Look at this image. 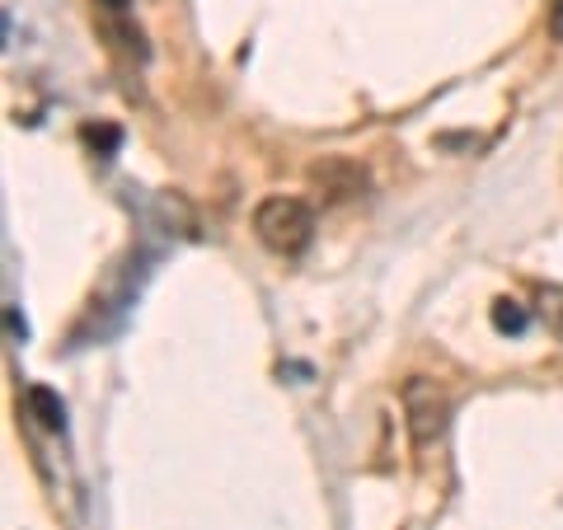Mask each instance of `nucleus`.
<instances>
[{"mask_svg": "<svg viewBox=\"0 0 563 530\" xmlns=\"http://www.w3.org/2000/svg\"><path fill=\"white\" fill-rule=\"evenodd\" d=\"M254 235L268 244L273 254L296 258V254H306L314 240V211L301 198H263L254 207Z\"/></svg>", "mask_w": 563, "mask_h": 530, "instance_id": "obj_1", "label": "nucleus"}, {"mask_svg": "<svg viewBox=\"0 0 563 530\" xmlns=\"http://www.w3.org/2000/svg\"><path fill=\"white\" fill-rule=\"evenodd\" d=\"M404 418H409V437H413V451H428L437 437L446 432V418H451V399L437 380L428 376H409L404 380Z\"/></svg>", "mask_w": 563, "mask_h": 530, "instance_id": "obj_2", "label": "nucleus"}, {"mask_svg": "<svg viewBox=\"0 0 563 530\" xmlns=\"http://www.w3.org/2000/svg\"><path fill=\"white\" fill-rule=\"evenodd\" d=\"M310 184L324 192V202H352L366 192V169L347 155H324L310 165Z\"/></svg>", "mask_w": 563, "mask_h": 530, "instance_id": "obj_3", "label": "nucleus"}, {"mask_svg": "<svg viewBox=\"0 0 563 530\" xmlns=\"http://www.w3.org/2000/svg\"><path fill=\"white\" fill-rule=\"evenodd\" d=\"M29 409H33V418H38L47 432L66 428V404H62L57 390H47V385H33V390H29Z\"/></svg>", "mask_w": 563, "mask_h": 530, "instance_id": "obj_4", "label": "nucleus"}, {"mask_svg": "<svg viewBox=\"0 0 563 530\" xmlns=\"http://www.w3.org/2000/svg\"><path fill=\"white\" fill-rule=\"evenodd\" d=\"M493 329H498V333H512V339H521V333L531 329V314H526L521 300L503 296V300H493Z\"/></svg>", "mask_w": 563, "mask_h": 530, "instance_id": "obj_5", "label": "nucleus"}, {"mask_svg": "<svg viewBox=\"0 0 563 530\" xmlns=\"http://www.w3.org/2000/svg\"><path fill=\"white\" fill-rule=\"evenodd\" d=\"M540 314H544V329L563 343V287H544L540 291Z\"/></svg>", "mask_w": 563, "mask_h": 530, "instance_id": "obj_6", "label": "nucleus"}, {"mask_svg": "<svg viewBox=\"0 0 563 530\" xmlns=\"http://www.w3.org/2000/svg\"><path fill=\"white\" fill-rule=\"evenodd\" d=\"M85 141H90V146H99L103 155H113V151L122 146V132H118V128H85Z\"/></svg>", "mask_w": 563, "mask_h": 530, "instance_id": "obj_7", "label": "nucleus"}, {"mask_svg": "<svg viewBox=\"0 0 563 530\" xmlns=\"http://www.w3.org/2000/svg\"><path fill=\"white\" fill-rule=\"evenodd\" d=\"M550 38L563 43V0H554V5H550Z\"/></svg>", "mask_w": 563, "mask_h": 530, "instance_id": "obj_8", "label": "nucleus"}, {"mask_svg": "<svg viewBox=\"0 0 563 530\" xmlns=\"http://www.w3.org/2000/svg\"><path fill=\"white\" fill-rule=\"evenodd\" d=\"M5 324H10V339H24V320H20V310H5Z\"/></svg>", "mask_w": 563, "mask_h": 530, "instance_id": "obj_9", "label": "nucleus"}]
</instances>
